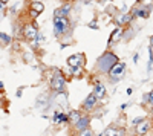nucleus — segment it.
<instances>
[{"label": "nucleus", "mask_w": 153, "mask_h": 136, "mask_svg": "<svg viewBox=\"0 0 153 136\" xmlns=\"http://www.w3.org/2000/svg\"><path fill=\"white\" fill-rule=\"evenodd\" d=\"M120 61V58L117 57V54L112 52L110 49H107V51L104 54H101L97 60V63H95V70L98 73H109V70L113 67V64H117Z\"/></svg>", "instance_id": "f257e3e1"}, {"label": "nucleus", "mask_w": 153, "mask_h": 136, "mask_svg": "<svg viewBox=\"0 0 153 136\" xmlns=\"http://www.w3.org/2000/svg\"><path fill=\"white\" fill-rule=\"evenodd\" d=\"M54 35L57 38H61L72 31V23L69 17H54Z\"/></svg>", "instance_id": "f03ea898"}, {"label": "nucleus", "mask_w": 153, "mask_h": 136, "mask_svg": "<svg viewBox=\"0 0 153 136\" xmlns=\"http://www.w3.org/2000/svg\"><path fill=\"white\" fill-rule=\"evenodd\" d=\"M49 87H51V90H52L54 93L65 92V89H66V77H65V73H63L60 69L54 70L52 77H51V80H49Z\"/></svg>", "instance_id": "7ed1b4c3"}, {"label": "nucleus", "mask_w": 153, "mask_h": 136, "mask_svg": "<svg viewBox=\"0 0 153 136\" xmlns=\"http://www.w3.org/2000/svg\"><path fill=\"white\" fill-rule=\"evenodd\" d=\"M126 75V63H123V61H118L117 64H113V67L109 70L107 77L110 80V83H118L123 77Z\"/></svg>", "instance_id": "20e7f679"}, {"label": "nucleus", "mask_w": 153, "mask_h": 136, "mask_svg": "<svg viewBox=\"0 0 153 136\" xmlns=\"http://www.w3.org/2000/svg\"><path fill=\"white\" fill-rule=\"evenodd\" d=\"M38 26H37V23L35 21H31V23H26L25 26L22 28V37L25 40H28V41H34L37 37H38Z\"/></svg>", "instance_id": "39448f33"}, {"label": "nucleus", "mask_w": 153, "mask_h": 136, "mask_svg": "<svg viewBox=\"0 0 153 136\" xmlns=\"http://www.w3.org/2000/svg\"><path fill=\"white\" fill-rule=\"evenodd\" d=\"M98 101H100V100L94 95V92H92V93H89V95L86 96V100L83 101V104H81V110H83V112H86V113L94 112V110L97 109Z\"/></svg>", "instance_id": "423d86ee"}, {"label": "nucleus", "mask_w": 153, "mask_h": 136, "mask_svg": "<svg viewBox=\"0 0 153 136\" xmlns=\"http://www.w3.org/2000/svg\"><path fill=\"white\" fill-rule=\"evenodd\" d=\"M152 11V5H138L136 8H133L132 16L133 18H149Z\"/></svg>", "instance_id": "0eeeda50"}, {"label": "nucleus", "mask_w": 153, "mask_h": 136, "mask_svg": "<svg viewBox=\"0 0 153 136\" xmlns=\"http://www.w3.org/2000/svg\"><path fill=\"white\" fill-rule=\"evenodd\" d=\"M150 130H152V121H150L149 118H144L138 126H135V133H136V136H146V135L150 133Z\"/></svg>", "instance_id": "6e6552de"}, {"label": "nucleus", "mask_w": 153, "mask_h": 136, "mask_svg": "<svg viewBox=\"0 0 153 136\" xmlns=\"http://www.w3.org/2000/svg\"><path fill=\"white\" fill-rule=\"evenodd\" d=\"M66 63L69 67H84L86 64V58H84V54H74L71 57H68Z\"/></svg>", "instance_id": "1a4fd4ad"}, {"label": "nucleus", "mask_w": 153, "mask_h": 136, "mask_svg": "<svg viewBox=\"0 0 153 136\" xmlns=\"http://www.w3.org/2000/svg\"><path fill=\"white\" fill-rule=\"evenodd\" d=\"M94 95L98 98V100H104V96L107 93V89H106V86L104 83H101L100 80H94V89H92Z\"/></svg>", "instance_id": "9d476101"}, {"label": "nucleus", "mask_w": 153, "mask_h": 136, "mask_svg": "<svg viewBox=\"0 0 153 136\" xmlns=\"http://www.w3.org/2000/svg\"><path fill=\"white\" fill-rule=\"evenodd\" d=\"M133 21V16H132V12H126V14H121L118 17H115V24L120 28L123 26H127V24H130Z\"/></svg>", "instance_id": "9b49d317"}, {"label": "nucleus", "mask_w": 153, "mask_h": 136, "mask_svg": "<svg viewBox=\"0 0 153 136\" xmlns=\"http://www.w3.org/2000/svg\"><path fill=\"white\" fill-rule=\"evenodd\" d=\"M123 35H124V29L123 28H120V26H117L113 31H112V34H110V37H109V41H107V46L110 47V46H113L115 43H118L121 38H123Z\"/></svg>", "instance_id": "f8f14e48"}, {"label": "nucleus", "mask_w": 153, "mask_h": 136, "mask_svg": "<svg viewBox=\"0 0 153 136\" xmlns=\"http://www.w3.org/2000/svg\"><path fill=\"white\" fill-rule=\"evenodd\" d=\"M106 136H126V129L117 126V124H110L106 130H104Z\"/></svg>", "instance_id": "ddd939ff"}, {"label": "nucleus", "mask_w": 153, "mask_h": 136, "mask_svg": "<svg viewBox=\"0 0 153 136\" xmlns=\"http://www.w3.org/2000/svg\"><path fill=\"white\" fill-rule=\"evenodd\" d=\"M89 126H91V116L86 113V115H81V118L76 121V124L74 126V129H75L76 132H81V130L89 129Z\"/></svg>", "instance_id": "4468645a"}, {"label": "nucleus", "mask_w": 153, "mask_h": 136, "mask_svg": "<svg viewBox=\"0 0 153 136\" xmlns=\"http://www.w3.org/2000/svg\"><path fill=\"white\" fill-rule=\"evenodd\" d=\"M72 12V5L71 3H65L63 6L57 8L54 11V17H69Z\"/></svg>", "instance_id": "2eb2a0df"}, {"label": "nucleus", "mask_w": 153, "mask_h": 136, "mask_svg": "<svg viewBox=\"0 0 153 136\" xmlns=\"http://www.w3.org/2000/svg\"><path fill=\"white\" fill-rule=\"evenodd\" d=\"M69 124H72V126H75L76 124V121H78L80 118H81V112L80 110H69Z\"/></svg>", "instance_id": "dca6fc26"}, {"label": "nucleus", "mask_w": 153, "mask_h": 136, "mask_svg": "<svg viewBox=\"0 0 153 136\" xmlns=\"http://www.w3.org/2000/svg\"><path fill=\"white\" fill-rule=\"evenodd\" d=\"M12 43V37L6 32H0V47H6Z\"/></svg>", "instance_id": "f3484780"}, {"label": "nucleus", "mask_w": 153, "mask_h": 136, "mask_svg": "<svg viewBox=\"0 0 153 136\" xmlns=\"http://www.w3.org/2000/svg\"><path fill=\"white\" fill-rule=\"evenodd\" d=\"M29 9H32V11L38 12V14H42V12L45 11V3H42V2H37V0H34V2H31V3H29Z\"/></svg>", "instance_id": "a211bd4d"}, {"label": "nucleus", "mask_w": 153, "mask_h": 136, "mask_svg": "<svg viewBox=\"0 0 153 136\" xmlns=\"http://www.w3.org/2000/svg\"><path fill=\"white\" fill-rule=\"evenodd\" d=\"M143 103L147 104V106H150V107L153 109V90L144 93V96H143Z\"/></svg>", "instance_id": "6ab92c4d"}, {"label": "nucleus", "mask_w": 153, "mask_h": 136, "mask_svg": "<svg viewBox=\"0 0 153 136\" xmlns=\"http://www.w3.org/2000/svg\"><path fill=\"white\" fill-rule=\"evenodd\" d=\"M69 73H71V77H74V78H78V77H81L83 75V67H71L69 69Z\"/></svg>", "instance_id": "aec40b11"}, {"label": "nucleus", "mask_w": 153, "mask_h": 136, "mask_svg": "<svg viewBox=\"0 0 153 136\" xmlns=\"http://www.w3.org/2000/svg\"><path fill=\"white\" fill-rule=\"evenodd\" d=\"M78 136H95V132L89 127V129H86V130H81V132H78Z\"/></svg>", "instance_id": "412c9836"}, {"label": "nucleus", "mask_w": 153, "mask_h": 136, "mask_svg": "<svg viewBox=\"0 0 153 136\" xmlns=\"http://www.w3.org/2000/svg\"><path fill=\"white\" fill-rule=\"evenodd\" d=\"M60 115H61L60 110H55L54 115H52V122H54L55 126H58V124H60Z\"/></svg>", "instance_id": "4be33fe9"}, {"label": "nucleus", "mask_w": 153, "mask_h": 136, "mask_svg": "<svg viewBox=\"0 0 153 136\" xmlns=\"http://www.w3.org/2000/svg\"><path fill=\"white\" fill-rule=\"evenodd\" d=\"M66 122H69V115L65 113V112H61V115H60V124H66Z\"/></svg>", "instance_id": "5701e85b"}, {"label": "nucleus", "mask_w": 153, "mask_h": 136, "mask_svg": "<svg viewBox=\"0 0 153 136\" xmlns=\"http://www.w3.org/2000/svg\"><path fill=\"white\" fill-rule=\"evenodd\" d=\"M28 14H29V17L32 18V21H34V20H35V18H37L38 16H40V14H38V12H35V11H32V9H29V11H28Z\"/></svg>", "instance_id": "b1692460"}, {"label": "nucleus", "mask_w": 153, "mask_h": 136, "mask_svg": "<svg viewBox=\"0 0 153 136\" xmlns=\"http://www.w3.org/2000/svg\"><path fill=\"white\" fill-rule=\"evenodd\" d=\"M143 119H144V118H141V116H136L135 119H132V126H133V127H135V126H138V124H139V122H141Z\"/></svg>", "instance_id": "393cba45"}, {"label": "nucleus", "mask_w": 153, "mask_h": 136, "mask_svg": "<svg viewBox=\"0 0 153 136\" xmlns=\"http://www.w3.org/2000/svg\"><path fill=\"white\" fill-rule=\"evenodd\" d=\"M87 26L91 28V29H98V24H97V21H91V23H87Z\"/></svg>", "instance_id": "a878e982"}, {"label": "nucleus", "mask_w": 153, "mask_h": 136, "mask_svg": "<svg viewBox=\"0 0 153 136\" xmlns=\"http://www.w3.org/2000/svg\"><path fill=\"white\" fill-rule=\"evenodd\" d=\"M5 12H6V8H5V3H2V2H0V16H3V14H5Z\"/></svg>", "instance_id": "bb28decb"}, {"label": "nucleus", "mask_w": 153, "mask_h": 136, "mask_svg": "<svg viewBox=\"0 0 153 136\" xmlns=\"http://www.w3.org/2000/svg\"><path fill=\"white\" fill-rule=\"evenodd\" d=\"M126 93H127V95H129V96H130V95L133 93V89H132V87H129V89H127V90H126Z\"/></svg>", "instance_id": "cd10ccee"}, {"label": "nucleus", "mask_w": 153, "mask_h": 136, "mask_svg": "<svg viewBox=\"0 0 153 136\" xmlns=\"http://www.w3.org/2000/svg\"><path fill=\"white\" fill-rule=\"evenodd\" d=\"M138 57H139V54H135L133 55V63H138Z\"/></svg>", "instance_id": "c85d7f7f"}, {"label": "nucleus", "mask_w": 153, "mask_h": 136, "mask_svg": "<svg viewBox=\"0 0 153 136\" xmlns=\"http://www.w3.org/2000/svg\"><path fill=\"white\" fill-rule=\"evenodd\" d=\"M129 106H130V104H127V103H124V104L121 106V110H126V109H127V107H129Z\"/></svg>", "instance_id": "c756f323"}, {"label": "nucleus", "mask_w": 153, "mask_h": 136, "mask_svg": "<svg viewBox=\"0 0 153 136\" xmlns=\"http://www.w3.org/2000/svg\"><path fill=\"white\" fill-rule=\"evenodd\" d=\"M22 92H23V89H19V90H17V96H19V98L22 96Z\"/></svg>", "instance_id": "7c9ffc66"}, {"label": "nucleus", "mask_w": 153, "mask_h": 136, "mask_svg": "<svg viewBox=\"0 0 153 136\" xmlns=\"http://www.w3.org/2000/svg\"><path fill=\"white\" fill-rule=\"evenodd\" d=\"M150 46H152V47H153V35H152V37H150Z\"/></svg>", "instance_id": "2f4dec72"}, {"label": "nucleus", "mask_w": 153, "mask_h": 136, "mask_svg": "<svg viewBox=\"0 0 153 136\" xmlns=\"http://www.w3.org/2000/svg\"><path fill=\"white\" fill-rule=\"evenodd\" d=\"M2 89H3V83L0 81V92H2Z\"/></svg>", "instance_id": "473e14b6"}, {"label": "nucleus", "mask_w": 153, "mask_h": 136, "mask_svg": "<svg viewBox=\"0 0 153 136\" xmlns=\"http://www.w3.org/2000/svg\"><path fill=\"white\" fill-rule=\"evenodd\" d=\"M61 2H65V3H71L72 0H61Z\"/></svg>", "instance_id": "72a5a7b5"}, {"label": "nucleus", "mask_w": 153, "mask_h": 136, "mask_svg": "<svg viewBox=\"0 0 153 136\" xmlns=\"http://www.w3.org/2000/svg\"><path fill=\"white\" fill-rule=\"evenodd\" d=\"M0 2H2V3H5V5H6V3L9 2V0H0Z\"/></svg>", "instance_id": "f704fd0d"}, {"label": "nucleus", "mask_w": 153, "mask_h": 136, "mask_svg": "<svg viewBox=\"0 0 153 136\" xmlns=\"http://www.w3.org/2000/svg\"><path fill=\"white\" fill-rule=\"evenodd\" d=\"M98 136H106V133H104V132H103V133H100V135H98Z\"/></svg>", "instance_id": "c9c22d12"}, {"label": "nucleus", "mask_w": 153, "mask_h": 136, "mask_svg": "<svg viewBox=\"0 0 153 136\" xmlns=\"http://www.w3.org/2000/svg\"><path fill=\"white\" fill-rule=\"evenodd\" d=\"M89 2H92V0H89Z\"/></svg>", "instance_id": "e433bc0d"}]
</instances>
